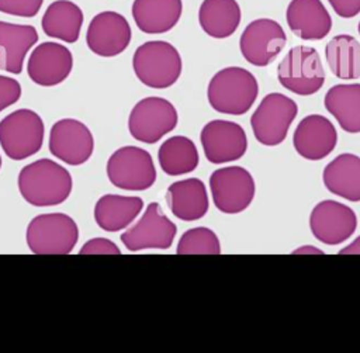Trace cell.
I'll use <instances>...</instances> for the list:
<instances>
[{
    "instance_id": "6da1fadb",
    "label": "cell",
    "mask_w": 360,
    "mask_h": 353,
    "mask_svg": "<svg viewBox=\"0 0 360 353\" xmlns=\"http://www.w3.org/2000/svg\"><path fill=\"white\" fill-rule=\"evenodd\" d=\"M18 190L34 207H52L68 200L72 191V176L51 159H38L18 173Z\"/></svg>"
},
{
    "instance_id": "7a4b0ae2",
    "label": "cell",
    "mask_w": 360,
    "mask_h": 353,
    "mask_svg": "<svg viewBox=\"0 0 360 353\" xmlns=\"http://www.w3.org/2000/svg\"><path fill=\"white\" fill-rule=\"evenodd\" d=\"M259 84L253 73L239 66L218 70L207 87L210 105L221 114L243 115L255 104Z\"/></svg>"
},
{
    "instance_id": "3957f363",
    "label": "cell",
    "mask_w": 360,
    "mask_h": 353,
    "mask_svg": "<svg viewBox=\"0 0 360 353\" xmlns=\"http://www.w3.org/2000/svg\"><path fill=\"white\" fill-rule=\"evenodd\" d=\"M132 68L141 83L152 89L173 86L183 69L179 51L167 41H148L135 49Z\"/></svg>"
},
{
    "instance_id": "277c9868",
    "label": "cell",
    "mask_w": 360,
    "mask_h": 353,
    "mask_svg": "<svg viewBox=\"0 0 360 353\" xmlns=\"http://www.w3.org/2000/svg\"><path fill=\"white\" fill-rule=\"evenodd\" d=\"M278 83L298 96H312L325 83V70L318 51L312 46H292L277 66Z\"/></svg>"
},
{
    "instance_id": "5b68a950",
    "label": "cell",
    "mask_w": 360,
    "mask_h": 353,
    "mask_svg": "<svg viewBox=\"0 0 360 353\" xmlns=\"http://www.w3.org/2000/svg\"><path fill=\"white\" fill-rule=\"evenodd\" d=\"M25 239L35 255H69L79 240V228L63 212L41 214L28 224Z\"/></svg>"
},
{
    "instance_id": "8992f818",
    "label": "cell",
    "mask_w": 360,
    "mask_h": 353,
    "mask_svg": "<svg viewBox=\"0 0 360 353\" xmlns=\"http://www.w3.org/2000/svg\"><path fill=\"white\" fill-rule=\"evenodd\" d=\"M297 113V103L291 97L281 93L266 94L250 117L256 141L264 146H277L284 142Z\"/></svg>"
},
{
    "instance_id": "52a82bcc",
    "label": "cell",
    "mask_w": 360,
    "mask_h": 353,
    "mask_svg": "<svg viewBox=\"0 0 360 353\" xmlns=\"http://www.w3.org/2000/svg\"><path fill=\"white\" fill-rule=\"evenodd\" d=\"M42 118L30 108H20L0 121V145L13 160L35 155L44 142Z\"/></svg>"
},
{
    "instance_id": "ba28073f",
    "label": "cell",
    "mask_w": 360,
    "mask_h": 353,
    "mask_svg": "<svg viewBox=\"0 0 360 353\" xmlns=\"http://www.w3.org/2000/svg\"><path fill=\"white\" fill-rule=\"evenodd\" d=\"M107 176L111 184L121 190L143 191L155 184L156 167L148 150L128 145L110 156Z\"/></svg>"
},
{
    "instance_id": "9c48e42d",
    "label": "cell",
    "mask_w": 360,
    "mask_h": 353,
    "mask_svg": "<svg viewBox=\"0 0 360 353\" xmlns=\"http://www.w3.org/2000/svg\"><path fill=\"white\" fill-rule=\"evenodd\" d=\"M174 105L163 97H145L131 110L128 129L134 139L143 143H156L177 125Z\"/></svg>"
},
{
    "instance_id": "30bf717a",
    "label": "cell",
    "mask_w": 360,
    "mask_h": 353,
    "mask_svg": "<svg viewBox=\"0 0 360 353\" xmlns=\"http://www.w3.org/2000/svg\"><path fill=\"white\" fill-rule=\"evenodd\" d=\"M210 190L218 211L239 214L253 201L256 186L253 176L245 167L226 166L211 173Z\"/></svg>"
},
{
    "instance_id": "8fae6325",
    "label": "cell",
    "mask_w": 360,
    "mask_h": 353,
    "mask_svg": "<svg viewBox=\"0 0 360 353\" xmlns=\"http://www.w3.org/2000/svg\"><path fill=\"white\" fill-rule=\"evenodd\" d=\"M285 42V32L276 20L257 18L245 27L239 38V49L248 63L263 68L280 55Z\"/></svg>"
},
{
    "instance_id": "7c38bea8",
    "label": "cell",
    "mask_w": 360,
    "mask_h": 353,
    "mask_svg": "<svg viewBox=\"0 0 360 353\" xmlns=\"http://www.w3.org/2000/svg\"><path fill=\"white\" fill-rule=\"evenodd\" d=\"M176 233L177 226L165 215L159 203H150L138 222L121 235V242L129 252L166 250L173 245Z\"/></svg>"
},
{
    "instance_id": "4fadbf2b",
    "label": "cell",
    "mask_w": 360,
    "mask_h": 353,
    "mask_svg": "<svg viewBox=\"0 0 360 353\" xmlns=\"http://www.w3.org/2000/svg\"><path fill=\"white\" fill-rule=\"evenodd\" d=\"M200 142L208 162L214 165L235 162L248 149L245 129L228 120H212L207 122L200 134Z\"/></svg>"
},
{
    "instance_id": "5bb4252c",
    "label": "cell",
    "mask_w": 360,
    "mask_h": 353,
    "mask_svg": "<svg viewBox=\"0 0 360 353\" xmlns=\"http://www.w3.org/2000/svg\"><path fill=\"white\" fill-rule=\"evenodd\" d=\"M356 228V212L335 200L318 203L309 214V229L314 238L329 246L347 240L354 233Z\"/></svg>"
},
{
    "instance_id": "9a60e30c",
    "label": "cell",
    "mask_w": 360,
    "mask_h": 353,
    "mask_svg": "<svg viewBox=\"0 0 360 353\" xmlns=\"http://www.w3.org/2000/svg\"><path fill=\"white\" fill-rule=\"evenodd\" d=\"M49 152L59 160L77 166L90 159L94 139L90 129L75 118L56 121L49 132Z\"/></svg>"
},
{
    "instance_id": "2e32d148",
    "label": "cell",
    "mask_w": 360,
    "mask_h": 353,
    "mask_svg": "<svg viewBox=\"0 0 360 353\" xmlns=\"http://www.w3.org/2000/svg\"><path fill=\"white\" fill-rule=\"evenodd\" d=\"M131 35V27L122 14L101 11L91 18L86 32V42L96 55L111 58L127 49Z\"/></svg>"
},
{
    "instance_id": "e0dca14e",
    "label": "cell",
    "mask_w": 360,
    "mask_h": 353,
    "mask_svg": "<svg viewBox=\"0 0 360 353\" xmlns=\"http://www.w3.org/2000/svg\"><path fill=\"white\" fill-rule=\"evenodd\" d=\"M338 143V132L333 124L323 115L309 114L304 117L294 134L295 152L307 160H322L330 155Z\"/></svg>"
},
{
    "instance_id": "ac0fdd59",
    "label": "cell",
    "mask_w": 360,
    "mask_h": 353,
    "mask_svg": "<svg viewBox=\"0 0 360 353\" xmlns=\"http://www.w3.org/2000/svg\"><path fill=\"white\" fill-rule=\"evenodd\" d=\"M72 52L58 42H42L30 55L27 72L38 86H56L72 72Z\"/></svg>"
},
{
    "instance_id": "d6986e66",
    "label": "cell",
    "mask_w": 360,
    "mask_h": 353,
    "mask_svg": "<svg viewBox=\"0 0 360 353\" xmlns=\"http://www.w3.org/2000/svg\"><path fill=\"white\" fill-rule=\"evenodd\" d=\"M285 20L291 32L305 41L323 39L332 30V17L321 0H291Z\"/></svg>"
},
{
    "instance_id": "ffe728a7",
    "label": "cell",
    "mask_w": 360,
    "mask_h": 353,
    "mask_svg": "<svg viewBox=\"0 0 360 353\" xmlns=\"http://www.w3.org/2000/svg\"><path fill=\"white\" fill-rule=\"evenodd\" d=\"M166 201L172 214L187 222L201 219L210 207L207 187L195 177L172 183L166 191Z\"/></svg>"
},
{
    "instance_id": "44dd1931",
    "label": "cell",
    "mask_w": 360,
    "mask_h": 353,
    "mask_svg": "<svg viewBox=\"0 0 360 353\" xmlns=\"http://www.w3.org/2000/svg\"><path fill=\"white\" fill-rule=\"evenodd\" d=\"M38 42L32 25L0 21V70L18 75L28 51Z\"/></svg>"
},
{
    "instance_id": "7402d4cb",
    "label": "cell",
    "mask_w": 360,
    "mask_h": 353,
    "mask_svg": "<svg viewBox=\"0 0 360 353\" xmlns=\"http://www.w3.org/2000/svg\"><path fill=\"white\" fill-rule=\"evenodd\" d=\"M326 190L347 201H360V156L342 153L329 162L322 173Z\"/></svg>"
},
{
    "instance_id": "603a6c76",
    "label": "cell",
    "mask_w": 360,
    "mask_h": 353,
    "mask_svg": "<svg viewBox=\"0 0 360 353\" xmlns=\"http://www.w3.org/2000/svg\"><path fill=\"white\" fill-rule=\"evenodd\" d=\"M183 13L181 0H134L132 18L145 34L170 31Z\"/></svg>"
},
{
    "instance_id": "cb8c5ba5",
    "label": "cell",
    "mask_w": 360,
    "mask_h": 353,
    "mask_svg": "<svg viewBox=\"0 0 360 353\" xmlns=\"http://www.w3.org/2000/svg\"><path fill=\"white\" fill-rule=\"evenodd\" d=\"M142 208L143 200L141 197L105 194L94 205V219L103 231L118 232L125 229L139 215Z\"/></svg>"
},
{
    "instance_id": "d4e9b609",
    "label": "cell",
    "mask_w": 360,
    "mask_h": 353,
    "mask_svg": "<svg viewBox=\"0 0 360 353\" xmlns=\"http://www.w3.org/2000/svg\"><path fill=\"white\" fill-rule=\"evenodd\" d=\"M323 105L345 132H360V83L332 86L325 94Z\"/></svg>"
},
{
    "instance_id": "484cf974",
    "label": "cell",
    "mask_w": 360,
    "mask_h": 353,
    "mask_svg": "<svg viewBox=\"0 0 360 353\" xmlns=\"http://www.w3.org/2000/svg\"><path fill=\"white\" fill-rule=\"evenodd\" d=\"M242 13L236 0H202L198 8V23L211 38L224 39L235 34Z\"/></svg>"
},
{
    "instance_id": "4316f807",
    "label": "cell",
    "mask_w": 360,
    "mask_h": 353,
    "mask_svg": "<svg viewBox=\"0 0 360 353\" xmlns=\"http://www.w3.org/2000/svg\"><path fill=\"white\" fill-rule=\"evenodd\" d=\"M41 25L51 38L73 44L79 39L83 25V11L77 4L69 0H56L45 10Z\"/></svg>"
},
{
    "instance_id": "83f0119b",
    "label": "cell",
    "mask_w": 360,
    "mask_h": 353,
    "mask_svg": "<svg viewBox=\"0 0 360 353\" xmlns=\"http://www.w3.org/2000/svg\"><path fill=\"white\" fill-rule=\"evenodd\" d=\"M328 66L342 80L360 79V42L349 35H335L325 48Z\"/></svg>"
},
{
    "instance_id": "f1b7e54d",
    "label": "cell",
    "mask_w": 360,
    "mask_h": 353,
    "mask_svg": "<svg viewBox=\"0 0 360 353\" xmlns=\"http://www.w3.org/2000/svg\"><path fill=\"white\" fill-rule=\"evenodd\" d=\"M158 160L167 176H181L197 169L200 156L195 143L190 138L174 135L160 145Z\"/></svg>"
},
{
    "instance_id": "f546056e",
    "label": "cell",
    "mask_w": 360,
    "mask_h": 353,
    "mask_svg": "<svg viewBox=\"0 0 360 353\" xmlns=\"http://www.w3.org/2000/svg\"><path fill=\"white\" fill-rule=\"evenodd\" d=\"M177 255H219L221 243L217 233L205 226L187 229L179 239Z\"/></svg>"
},
{
    "instance_id": "4dcf8cb0",
    "label": "cell",
    "mask_w": 360,
    "mask_h": 353,
    "mask_svg": "<svg viewBox=\"0 0 360 353\" xmlns=\"http://www.w3.org/2000/svg\"><path fill=\"white\" fill-rule=\"evenodd\" d=\"M44 0H0V11L17 17H34Z\"/></svg>"
},
{
    "instance_id": "1f68e13d",
    "label": "cell",
    "mask_w": 360,
    "mask_h": 353,
    "mask_svg": "<svg viewBox=\"0 0 360 353\" xmlns=\"http://www.w3.org/2000/svg\"><path fill=\"white\" fill-rule=\"evenodd\" d=\"M21 97L20 83L8 76L0 75V113L17 103Z\"/></svg>"
},
{
    "instance_id": "d6a6232c",
    "label": "cell",
    "mask_w": 360,
    "mask_h": 353,
    "mask_svg": "<svg viewBox=\"0 0 360 353\" xmlns=\"http://www.w3.org/2000/svg\"><path fill=\"white\" fill-rule=\"evenodd\" d=\"M120 253H121L120 248L114 242L105 238H94L87 240L79 252V255H120Z\"/></svg>"
},
{
    "instance_id": "836d02e7",
    "label": "cell",
    "mask_w": 360,
    "mask_h": 353,
    "mask_svg": "<svg viewBox=\"0 0 360 353\" xmlns=\"http://www.w3.org/2000/svg\"><path fill=\"white\" fill-rule=\"evenodd\" d=\"M333 11L342 18H353L360 13V0H328Z\"/></svg>"
},
{
    "instance_id": "e575fe53",
    "label": "cell",
    "mask_w": 360,
    "mask_h": 353,
    "mask_svg": "<svg viewBox=\"0 0 360 353\" xmlns=\"http://www.w3.org/2000/svg\"><path fill=\"white\" fill-rule=\"evenodd\" d=\"M339 255H360V236L338 252Z\"/></svg>"
},
{
    "instance_id": "d590c367",
    "label": "cell",
    "mask_w": 360,
    "mask_h": 353,
    "mask_svg": "<svg viewBox=\"0 0 360 353\" xmlns=\"http://www.w3.org/2000/svg\"><path fill=\"white\" fill-rule=\"evenodd\" d=\"M292 255H323V252L315 246H309V245H305V246H300L297 248L295 250L291 252Z\"/></svg>"
},
{
    "instance_id": "8d00e7d4",
    "label": "cell",
    "mask_w": 360,
    "mask_h": 353,
    "mask_svg": "<svg viewBox=\"0 0 360 353\" xmlns=\"http://www.w3.org/2000/svg\"><path fill=\"white\" fill-rule=\"evenodd\" d=\"M357 31H359V34H360V21H359V25H357Z\"/></svg>"
},
{
    "instance_id": "74e56055",
    "label": "cell",
    "mask_w": 360,
    "mask_h": 353,
    "mask_svg": "<svg viewBox=\"0 0 360 353\" xmlns=\"http://www.w3.org/2000/svg\"><path fill=\"white\" fill-rule=\"evenodd\" d=\"M0 167H1V158H0Z\"/></svg>"
}]
</instances>
